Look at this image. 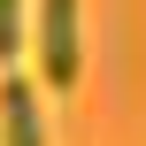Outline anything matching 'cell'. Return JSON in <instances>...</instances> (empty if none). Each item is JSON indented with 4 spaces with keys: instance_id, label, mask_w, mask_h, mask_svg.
<instances>
[{
    "instance_id": "7a4b0ae2",
    "label": "cell",
    "mask_w": 146,
    "mask_h": 146,
    "mask_svg": "<svg viewBox=\"0 0 146 146\" xmlns=\"http://www.w3.org/2000/svg\"><path fill=\"white\" fill-rule=\"evenodd\" d=\"M0 146H46V115H38L31 77H0Z\"/></svg>"
},
{
    "instance_id": "3957f363",
    "label": "cell",
    "mask_w": 146,
    "mask_h": 146,
    "mask_svg": "<svg viewBox=\"0 0 146 146\" xmlns=\"http://www.w3.org/2000/svg\"><path fill=\"white\" fill-rule=\"evenodd\" d=\"M23 38H31V23H23V0H0V62H15V54H23Z\"/></svg>"
},
{
    "instance_id": "6da1fadb",
    "label": "cell",
    "mask_w": 146,
    "mask_h": 146,
    "mask_svg": "<svg viewBox=\"0 0 146 146\" xmlns=\"http://www.w3.org/2000/svg\"><path fill=\"white\" fill-rule=\"evenodd\" d=\"M31 46H38V85L69 92L77 69H85V46H77V0H38V8H31Z\"/></svg>"
}]
</instances>
